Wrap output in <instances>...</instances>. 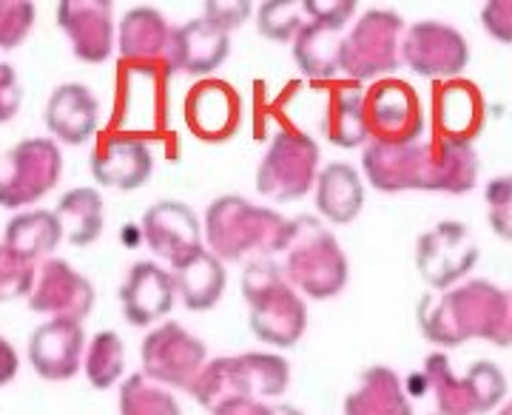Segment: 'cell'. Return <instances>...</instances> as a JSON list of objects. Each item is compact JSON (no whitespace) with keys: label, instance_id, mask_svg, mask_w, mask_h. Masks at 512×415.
<instances>
[{"label":"cell","instance_id":"obj_1","mask_svg":"<svg viewBox=\"0 0 512 415\" xmlns=\"http://www.w3.org/2000/svg\"><path fill=\"white\" fill-rule=\"evenodd\" d=\"M362 171L382 194H467L478 182V154L470 143L444 140L436 134L407 145L370 143L362 154Z\"/></svg>","mask_w":512,"mask_h":415},{"label":"cell","instance_id":"obj_2","mask_svg":"<svg viewBox=\"0 0 512 415\" xmlns=\"http://www.w3.org/2000/svg\"><path fill=\"white\" fill-rule=\"evenodd\" d=\"M416 316L424 339L436 347H458L470 339L512 344V296L487 279H467L444 293L424 296Z\"/></svg>","mask_w":512,"mask_h":415},{"label":"cell","instance_id":"obj_3","mask_svg":"<svg viewBox=\"0 0 512 415\" xmlns=\"http://www.w3.org/2000/svg\"><path fill=\"white\" fill-rule=\"evenodd\" d=\"M202 234L205 248L217 259L251 265L282 253L291 234V219L276 214L274 208H262L245 197L228 194L205 208Z\"/></svg>","mask_w":512,"mask_h":415},{"label":"cell","instance_id":"obj_4","mask_svg":"<svg viewBox=\"0 0 512 415\" xmlns=\"http://www.w3.org/2000/svg\"><path fill=\"white\" fill-rule=\"evenodd\" d=\"M242 296L251 310V333L259 342L288 350L302 339L308 327V305L274 259L245 265Z\"/></svg>","mask_w":512,"mask_h":415},{"label":"cell","instance_id":"obj_5","mask_svg":"<svg viewBox=\"0 0 512 415\" xmlns=\"http://www.w3.org/2000/svg\"><path fill=\"white\" fill-rule=\"evenodd\" d=\"M291 384V364L276 353H239L205 364L197 384L191 387L194 401L208 413H217L231 401H268L282 396Z\"/></svg>","mask_w":512,"mask_h":415},{"label":"cell","instance_id":"obj_6","mask_svg":"<svg viewBox=\"0 0 512 415\" xmlns=\"http://www.w3.org/2000/svg\"><path fill=\"white\" fill-rule=\"evenodd\" d=\"M279 256L288 282L308 299H330L348 285V256L316 217L291 219V234Z\"/></svg>","mask_w":512,"mask_h":415},{"label":"cell","instance_id":"obj_7","mask_svg":"<svg viewBox=\"0 0 512 415\" xmlns=\"http://www.w3.org/2000/svg\"><path fill=\"white\" fill-rule=\"evenodd\" d=\"M404 29L402 15L393 9L362 12L342 43V74L350 83H376L390 77L402 63Z\"/></svg>","mask_w":512,"mask_h":415},{"label":"cell","instance_id":"obj_8","mask_svg":"<svg viewBox=\"0 0 512 415\" xmlns=\"http://www.w3.org/2000/svg\"><path fill=\"white\" fill-rule=\"evenodd\" d=\"M421 376L441 415H487L507 396V379L493 361H476L467 376H456L447 353L439 350L427 356Z\"/></svg>","mask_w":512,"mask_h":415},{"label":"cell","instance_id":"obj_9","mask_svg":"<svg viewBox=\"0 0 512 415\" xmlns=\"http://www.w3.org/2000/svg\"><path fill=\"white\" fill-rule=\"evenodd\" d=\"M319 145L296 128H282L256 168V191L274 202H296L316 188L322 171Z\"/></svg>","mask_w":512,"mask_h":415},{"label":"cell","instance_id":"obj_10","mask_svg":"<svg viewBox=\"0 0 512 415\" xmlns=\"http://www.w3.org/2000/svg\"><path fill=\"white\" fill-rule=\"evenodd\" d=\"M63 177V154L52 137H26L0 163V205L20 211L35 205Z\"/></svg>","mask_w":512,"mask_h":415},{"label":"cell","instance_id":"obj_11","mask_svg":"<svg viewBox=\"0 0 512 415\" xmlns=\"http://www.w3.org/2000/svg\"><path fill=\"white\" fill-rule=\"evenodd\" d=\"M140 361L146 379L191 393L208 364V347L180 322H163L148 330L140 344Z\"/></svg>","mask_w":512,"mask_h":415},{"label":"cell","instance_id":"obj_12","mask_svg":"<svg viewBox=\"0 0 512 415\" xmlns=\"http://www.w3.org/2000/svg\"><path fill=\"white\" fill-rule=\"evenodd\" d=\"M365 126L370 143L407 145L424 134V111L416 89L399 80L384 77L365 89Z\"/></svg>","mask_w":512,"mask_h":415},{"label":"cell","instance_id":"obj_13","mask_svg":"<svg viewBox=\"0 0 512 415\" xmlns=\"http://www.w3.org/2000/svg\"><path fill=\"white\" fill-rule=\"evenodd\" d=\"M478 242L461 222H439L416 242V268L433 290H450L476 268Z\"/></svg>","mask_w":512,"mask_h":415},{"label":"cell","instance_id":"obj_14","mask_svg":"<svg viewBox=\"0 0 512 415\" xmlns=\"http://www.w3.org/2000/svg\"><path fill=\"white\" fill-rule=\"evenodd\" d=\"M402 63L430 80H456L470 63V46L450 23L419 20L404 29Z\"/></svg>","mask_w":512,"mask_h":415},{"label":"cell","instance_id":"obj_15","mask_svg":"<svg viewBox=\"0 0 512 415\" xmlns=\"http://www.w3.org/2000/svg\"><path fill=\"white\" fill-rule=\"evenodd\" d=\"M140 231L148 251L157 259H165L171 271L183 268L185 262H191L197 253L205 251L200 219L194 217V211L185 202L177 199L154 202L140 219Z\"/></svg>","mask_w":512,"mask_h":415},{"label":"cell","instance_id":"obj_16","mask_svg":"<svg viewBox=\"0 0 512 415\" xmlns=\"http://www.w3.org/2000/svg\"><path fill=\"white\" fill-rule=\"evenodd\" d=\"M26 302L32 313H43L49 319L83 322L94 307V288L66 259L49 256L46 262L37 265L35 285L29 290Z\"/></svg>","mask_w":512,"mask_h":415},{"label":"cell","instance_id":"obj_17","mask_svg":"<svg viewBox=\"0 0 512 415\" xmlns=\"http://www.w3.org/2000/svg\"><path fill=\"white\" fill-rule=\"evenodd\" d=\"M57 26L69 37L74 57L83 63H106L117 46L114 3L109 0H60Z\"/></svg>","mask_w":512,"mask_h":415},{"label":"cell","instance_id":"obj_18","mask_svg":"<svg viewBox=\"0 0 512 415\" xmlns=\"http://www.w3.org/2000/svg\"><path fill=\"white\" fill-rule=\"evenodd\" d=\"M29 361L35 373L46 381H69L80 373V364L86 356V333L83 322L74 319H49L26 344Z\"/></svg>","mask_w":512,"mask_h":415},{"label":"cell","instance_id":"obj_19","mask_svg":"<svg viewBox=\"0 0 512 415\" xmlns=\"http://www.w3.org/2000/svg\"><path fill=\"white\" fill-rule=\"evenodd\" d=\"M242 103L237 89L225 80L205 77L185 97V126L205 143H225L237 134Z\"/></svg>","mask_w":512,"mask_h":415},{"label":"cell","instance_id":"obj_20","mask_svg":"<svg viewBox=\"0 0 512 415\" xmlns=\"http://www.w3.org/2000/svg\"><path fill=\"white\" fill-rule=\"evenodd\" d=\"M177 302L174 273L157 262H137L120 285V307L128 325L154 327Z\"/></svg>","mask_w":512,"mask_h":415},{"label":"cell","instance_id":"obj_21","mask_svg":"<svg viewBox=\"0 0 512 415\" xmlns=\"http://www.w3.org/2000/svg\"><path fill=\"white\" fill-rule=\"evenodd\" d=\"M231 52V32L220 29L208 18H194L174 26L168 69L188 77H208L217 72Z\"/></svg>","mask_w":512,"mask_h":415},{"label":"cell","instance_id":"obj_22","mask_svg":"<svg viewBox=\"0 0 512 415\" xmlns=\"http://www.w3.org/2000/svg\"><path fill=\"white\" fill-rule=\"evenodd\" d=\"M151 171H154V157L143 137L114 134L94 148L92 177L103 188L137 191L151 180Z\"/></svg>","mask_w":512,"mask_h":415},{"label":"cell","instance_id":"obj_23","mask_svg":"<svg viewBox=\"0 0 512 415\" xmlns=\"http://www.w3.org/2000/svg\"><path fill=\"white\" fill-rule=\"evenodd\" d=\"M171 35H174V26H168L163 12H157L151 6H134L120 20L117 49H120L123 63L143 66V69H151V72L157 66H163L165 72H171L168 69Z\"/></svg>","mask_w":512,"mask_h":415},{"label":"cell","instance_id":"obj_24","mask_svg":"<svg viewBox=\"0 0 512 415\" xmlns=\"http://www.w3.org/2000/svg\"><path fill=\"white\" fill-rule=\"evenodd\" d=\"M484 126V97L470 80H441L433 91V134L470 143Z\"/></svg>","mask_w":512,"mask_h":415},{"label":"cell","instance_id":"obj_25","mask_svg":"<svg viewBox=\"0 0 512 415\" xmlns=\"http://www.w3.org/2000/svg\"><path fill=\"white\" fill-rule=\"evenodd\" d=\"M100 106L89 86L83 83H63L52 91L46 103V128L55 143L83 145L97 131Z\"/></svg>","mask_w":512,"mask_h":415},{"label":"cell","instance_id":"obj_26","mask_svg":"<svg viewBox=\"0 0 512 415\" xmlns=\"http://www.w3.org/2000/svg\"><path fill=\"white\" fill-rule=\"evenodd\" d=\"M316 208L333 225H348L365 208V185L350 163H330L316 180Z\"/></svg>","mask_w":512,"mask_h":415},{"label":"cell","instance_id":"obj_27","mask_svg":"<svg viewBox=\"0 0 512 415\" xmlns=\"http://www.w3.org/2000/svg\"><path fill=\"white\" fill-rule=\"evenodd\" d=\"M345 415H413L402 379L390 367H367L345 398Z\"/></svg>","mask_w":512,"mask_h":415},{"label":"cell","instance_id":"obj_28","mask_svg":"<svg viewBox=\"0 0 512 415\" xmlns=\"http://www.w3.org/2000/svg\"><path fill=\"white\" fill-rule=\"evenodd\" d=\"M345 29L322 23V20H308L302 32L293 40V60L299 72L313 80H333L342 60V43H345Z\"/></svg>","mask_w":512,"mask_h":415},{"label":"cell","instance_id":"obj_29","mask_svg":"<svg viewBox=\"0 0 512 415\" xmlns=\"http://www.w3.org/2000/svg\"><path fill=\"white\" fill-rule=\"evenodd\" d=\"M322 131L325 140L339 148H359L370 140L365 126V91H359V83H345L330 91Z\"/></svg>","mask_w":512,"mask_h":415},{"label":"cell","instance_id":"obj_30","mask_svg":"<svg viewBox=\"0 0 512 415\" xmlns=\"http://www.w3.org/2000/svg\"><path fill=\"white\" fill-rule=\"evenodd\" d=\"M60 242H63V228L57 222V214L40 211V208L12 217L3 231V245L35 265L46 262L57 251Z\"/></svg>","mask_w":512,"mask_h":415},{"label":"cell","instance_id":"obj_31","mask_svg":"<svg viewBox=\"0 0 512 415\" xmlns=\"http://www.w3.org/2000/svg\"><path fill=\"white\" fill-rule=\"evenodd\" d=\"M57 222L63 228V239L74 248H86L94 245L103 225H106V205L100 191L94 188H72L66 191L57 202Z\"/></svg>","mask_w":512,"mask_h":415},{"label":"cell","instance_id":"obj_32","mask_svg":"<svg viewBox=\"0 0 512 415\" xmlns=\"http://www.w3.org/2000/svg\"><path fill=\"white\" fill-rule=\"evenodd\" d=\"M225 262L217 259L214 253H197L191 262L174 271V285H177V299H183L188 310H211L225 293Z\"/></svg>","mask_w":512,"mask_h":415},{"label":"cell","instance_id":"obj_33","mask_svg":"<svg viewBox=\"0 0 512 415\" xmlns=\"http://www.w3.org/2000/svg\"><path fill=\"white\" fill-rule=\"evenodd\" d=\"M126 370V347L123 339L114 330H103L92 336L83 356V373L94 390H111L117 381L123 379Z\"/></svg>","mask_w":512,"mask_h":415},{"label":"cell","instance_id":"obj_34","mask_svg":"<svg viewBox=\"0 0 512 415\" xmlns=\"http://www.w3.org/2000/svg\"><path fill=\"white\" fill-rule=\"evenodd\" d=\"M120 415H183L180 401L163 384L134 373L120 387Z\"/></svg>","mask_w":512,"mask_h":415},{"label":"cell","instance_id":"obj_35","mask_svg":"<svg viewBox=\"0 0 512 415\" xmlns=\"http://www.w3.org/2000/svg\"><path fill=\"white\" fill-rule=\"evenodd\" d=\"M308 23V9L305 0H268L256 9V26L259 35L285 43V40H296L302 32V26Z\"/></svg>","mask_w":512,"mask_h":415},{"label":"cell","instance_id":"obj_36","mask_svg":"<svg viewBox=\"0 0 512 415\" xmlns=\"http://www.w3.org/2000/svg\"><path fill=\"white\" fill-rule=\"evenodd\" d=\"M37 265L0 242V302L26 299L35 285Z\"/></svg>","mask_w":512,"mask_h":415},{"label":"cell","instance_id":"obj_37","mask_svg":"<svg viewBox=\"0 0 512 415\" xmlns=\"http://www.w3.org/2000/svg\"><path fill=\"white\" fill-rule=\"evenodd\" d=\"M35 3L29 0H0V49L20 46L35 26Z\"/></svg>","mask_w":512,"mask_h":415},{"label":"cell","instance_id":"obj_38","mask_svg":"<svg viewBox=\"0 0 512 415\" xmlns=\"http://www.w3.org/2000/svg\"><path fill=\"white\" fill-rule=\"evenodd\" d=\"M484 202H487V222L495 236L512 242V174L490 182L484 191Z\"/></svg>","mask_w":512,"mask_h":415},{"label":"cell","instance_id":"obj_39","mask_svg":"<svg viewBox=\"0 0 512 415\" xmlns=\"http://www.w3.org/2000/svg\"><path fill=\"white\" fill-rule=\"evenodd\" d=\"M202 9H205L202 18L217 23L225 32H234L237 26H242L245 20L251 18L254 3H248V0H208Z\"/></svg>","mask_w":512,"mask_h":415},{"label":"cell","instance_id":"obj_40","mask_svg":"<svg viewBox=\"0 0 512 415\" xmlns=\"http://www.w3.org/2000/svg\"><path fill=\"white\" fill-rule=\"evenodd\" d=\"M481 26L498 43H512V0H490L481 6Z\"/></svg>","mask_w":512,"mask_h":415},{"label":"cell","instance_id":"obj_41","mask_svg":"<svg viewBox=\"0 0 512 415\" xmlns=\"http://www.w3.org/2000/svg\"><path fill=\"white\" fill-rule=\"evenodd\" d=\"M20 100H23V89H20L18 72L9 63H0V126L18 114Z\"/></svg>","mask_w":512,"mask_h":415},{"label":"cell","instance_id":"obj_42","mask_svg":"<svg viewBox=\"0 0 512 415\" xmlns=\"http://www.w3.org/2000/svg\"><path fill=\"white\" fill-rule=\"evenodd\" d=\"M211 415H302L291 404H268V401H231Z\"/></svg>","mask_w":512,"mask_h":415},{"label":"cell","instance_id":"obj_43","mask_svg":"<svg viewBox=\"0 0 512 415\" xmlns=\"http://www.w3.org/2000/svg\"><path fill=\"white\" fill-rule=\"evenodd\" d=\"M18 367H20L18 350L0 336V387H6L9 381H15V376H18Z\"/></svg>","mask_w":512,"mask_h":415},{"label":"cell","instance_id":"obj_44","mask_svg":"<svg viewBox=\"0 0 512 415\" xmlns=\"http://www.w3.org/2000/svg\"><path fill=\"white\" fill-rule=\"evenodd\" d=\"M498 415H512V401L510 404H504V407H501V413Z\"/></svg>","mask_w":512,"mask_h":415},{"label":"cell","instance_id":"obj_45","mask_svg":"<svg viewBox=\"0 0 512 415\" xmlns=\"http://www.w3.org/2000/svg\"><path fill=\"white\" fill-rule=\"evenodd\" d=\"M433 415H441V413H433Z\"/></svg>","mask_w":512,"mask_h":415}]
</instances>
